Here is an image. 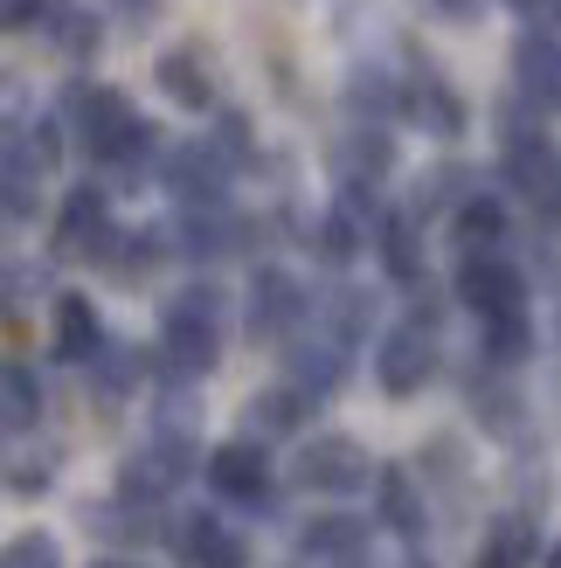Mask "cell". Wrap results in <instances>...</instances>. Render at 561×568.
<instances>
[{"label": "cell", "mask_w": 561, "mask_h": 568, "mask_svg": "<svg viewBox=\"0 0 561 568\" xmlns=\"http://www.w3.org/2000/svg\"><path fill=\"white\" fill-rule=\"evenodd\" d=\"M471 409L492 437H520V395L507 382H471Z\"/></svg>", "instance_id": "4316f807"}, {"label": "cell", "mask_w": 561, "mask_h": 568, "mask_svg": "<svg viewBox=\"0 0 561 568\" xmlns=\"http://www.w3.org/2000/svg\"><path fill=\"white\" fill-rule=\"evenodd\" d=\"M347 104H354V111H388V104H396V91H388L381 70H360V77L347 83Z\"/></svg>", "instance_id": "836d02e7"}, {"label": "cell", "mask_w": 561, "mask_h": 568, "mask_svg": "<svg viewBox=\"0 0 561 568\" xmlns=\"http://www.w3.org/2000/svg\"><path fill=\"white\" fill-rule=\"evenodd\" d=\"M402 111H409L424 132H437V139H458V132H465V98H458L437 70H416V77H409Z\"/></svg>", "instance_id": "7c38bea8"}, {"label": "cell", "mask_w": 561, "mask_h": 568, "mask_svg": "<svg viewBox=\"0 0 561 568\" xmlns=\"http://www.w3.org/2000/svg\"><path fill=\"white\" fill-rule=\"evenodd\" d=\"M507 181L527 194V202H541L548 215H561V153L541 132H507Z\"/></svg>", "instance_id": "30bf717a"}, {"label": "cell", "mask_w": 561, "mask_h": 568, "mask_svg": "<svg viewBox=\"0 0 561 568\" xmlns=\"http://www.w3.org/2000/svg\"><path fill=\"white\" fill-rule=\"evenodd\" d=\"M458 305L479 312V320H513V312H527V271L513 257H499V250H465L458 264Z\"/></svg>", "instance_id": "3957f363"}, {"label": "cell", "mask_w": 561, "mask_h": 568, "mask_svg": "<svg viewBox=\"0 0 561 568\" xmlns=\"http://www.w3.org/2000/svg\"><path fill=\"white\" fill-rule=\"evenodd\" d=\"M49 36H55V49H63L70 63H91V55H98V42H104V36H98V21L83 14V8H55Z\"/></svg>", "instance_id": "83f0119b"}, {"label": "cell", "mask_w": 561, "mask_h": 568, "mask_svg": "<svg viewBox=\"0 0 561 568\" xmlns=\"http://www.w3.org/2000/svg\"><path fill=\"white\" fill-rule=\"evenodd\" d=\"M194 471V444L187 437H153L146 450H132L125 471H119V499H139V506H153L181 486V478Z\"/></svg>", "instance_id": "9c48e42d"}, {"label": "cell", "mask_w": 561, "mask_h": 568, "mask_svg": "<svg viewBox=\"0 0 561 568\" xmlns=\"http://www.w3.org/2000/svg\"><path fill=\"white\" fill-rule=\"evenodd\" d=\"M153 83L166 98H174L181 111H208L215 104V77H208V63H202V49H166L160 63H153Z\"/></svg>", "instance_id": "5bb4252c"}, {"label": "cell", "mask_w": 561, "mask_h": 568, "mask_svg": "<svg viewBox=\"0 0 561 568\" xmlns=\"http://www.w3.org/2000/svg\"><path fill=\"white\" fill-rule=\"evenodd\" d=\"M91 382H98L104 403H119V395L139 388V354H132V347H104V354L91 361Z\"/></svg>", "instance_id": "f546056e"}, {"label": "cell", "mask_w": 561, "mask_h": 568, "mask_svg": "<svg viewBox=\"0 0 561 568\" xmlns=\"http://www.w3.org/2000/svg\"><path fill=\"white\" fill-rule=\"evenodd\" d=\"M230 174H236V166L222 160L215 139H194V146H174V153L160 160V181L174 187V202L187 215H215L222 194H230Z\"/></svg>", "instance_id": "277c9868"}, {"label": "cell", "mask_w": 561, "mask_h": 568, "mask_svg": "<svg viewBox=\"0 0 561 568\" xmlns=\"http://www.w3.org/2000/svg\"><path fill=\"white\" fill-rule=\"evenodd\" d=\"M292 478H298L305 493H360V486H368V478H381V471H375V458H368L354 437H313V444L298 450Z\"/></svg>", "instance_id": "52a82bcc"}, {"label": "cell", "mask_w": 561, "mask_h": 568, "mask_svg": "<svg viewBox=\"0 0 561 568\" xmlns=\"http://www.w3.org/2000/svg\"><path fill=\"white\" fill-rule=\"evenodd\" d=\"M181 561H187V568H243V561H249V541H243L236 527L194 514V520L181 527Z\"/></svg>", "instance_id": "9a60e30c"}, {"label": "cell", "mask_w": 561, "mask_h": 568, "mask_svg": "<svg viewBox=\"0 0 561 568\" xmlns=\"http://www.w3.org/2000/svg\"><path fill=\"white\" fill-rule=\"evenodd\" d=\"M298 548L313 555V561H333V568H354L360 555H368V527H360L354 514H319V520H305V534H298Z\"/></svg>", "instance_id": "e0dca14e"}, {"label": "cell", "mask_w": 561, "mask_h": 568, "mask_svg": "<svg viewBox=\"0 0 561 568\" xmlns=\"http://www.w3.org/2000/svg\"><path fill=\"white\" fill-rule=\"evenodd\" d=\"M430 375H437V333L430 326L402 320L396 333H381V347H375V382H381V395L409 403V395H424Z\"/></svg>", "instance_id": "5b68a950"}, {"label": "cell", "mask_w": 561, "mask_h": 568, "mask_svg": "<svg viewBox=\"0 0 561 568\" xmlns=\"http://www.w3.org/2000/svg\"><path fill=\"white\" fill-rule=\"evenodd\" d=\"M430 8H437L443 21H458V28H465V21H479V0H430Z\"/></svg>", "instance_id": "8d00e7d4"}, {"label": "cell", "mask_w": 561, "mask_h": 568, "mask_svg": "<svg viewBox=\"0 0 561 568\" xmlns=\"http://www.w3.org/2000/svg\"><path fill=\"white\" fill-rule=\"evenodd\" d=\"M513 77H520L527 98L561 104V36H548V28H527V36L513 42Z\"/></svg>", "instance_id": "4fadbf2b"}, {"label": "cell", "mask_w": 561, "mask_h": 568, "mask_svg": "<svg viewBox=\"0 0 561 568\" xmlns=\"http://www.w3.org/2000/svg\"><path fill=\"white\" fill-rule=\"evenodd\" d=\"M381 264L396 284H416L424 277V250H416V215H388L381 222Z\"/></svg>", "instance_id": "cb8c5ba5"}, {"label": "cell", "mask_w": 561, "mask_h": 568, "mask_svg": "<svg viewBox=\"0 0 561 568\" xmlns=\"http://www.w3.org/2000/svg\"><path fill=\"white\" fill-rule=\"evenodd\" d=\"M513 14H541V8H554V0H507Z\"/></svg>", "instance_id": "ab89813d"}, {"label": "cell", "mask_w": 561, "mask_h": 568, "mask_svg": "<svg viewBox=\"0 0 561 568\" xmlns=\"http://www.w3.org/2000/svg\"><path fill=\"white\" fill-rule=\"evenodd\" d=\"M305 416H313V395L285 382V388H264V395H249V409H243V430H249V444H264V437H292Z\"/></svg>", "instance_id": "2e32d148"}, {"label": "cell", "mask_w": 561, "mask_h": 568, "mask_svg": "<svg viewBox=\"0 0 561 568\" xmlns=\"http://www.w3.org/2000/svg\"><path fill=\"white\" fill-rule=\"evenodd\" d=\"M527 561H534V520H527V514L492 520L486 548L471 555V568H527Z\"/></svg>", "instance_id": "7402d4cb"}, {"label": "cell", "mask_w": 561, "mask_h": 568, "mask_svg": "<svg viewBox=\"0 0 561 568\" xmlns=\"http://www.w3.org/2000/svg\"><path fill=\"white\" fill-rule=\"evenodd\" d=\"M0 409H8V430L21 437V430H35V416H42V388H35V375H28L21 361H8V382H0Z\"/></svg>", "instance_id": "484cf974"}, {"label": "cell", "mask_w": 561, "mask_h": 568, "mask_svg": "<svg viewBox=\"0 0 561 568\" xmlns=\"http://www.w3.org/2000/svg\"><path fill=\"white\" fill-rule=\"evenodd\" d=\"M91 568H146V561H91Z\"/></svg>", "instance_id": "60d3db41"}, {"label": "cell", "mask_w": 561, "mask_h": 568, "mask_svg": "<svg viewBox=\"0 0 561 568\" xmlns=\"http://www.w3.org/2000/svg\"><path fill=\"white\" fill-rule=\"evenodd\" d=\"M527 354H534V320H527V312L486 326V367H520Z\"/></svg>", "instance_id": "d4e9b609"}, {"label": "cell", "mask_w": 561, "mask_h": 568, "mask_svg": "<svg viewBox=\"0 0 561 568\" xmlns=\"http://www.w3.org/2000/svg\"><path fill=\"white\" fill-rule=\"evenodd\" d=\"M208 486H215L222 499H264V493H271L264 444H249V437L215 444V450H208Z\"/></svg>", "instance_id": "8fae6325"}, {"label": "cell", "mask_w": 561, "mask_h": 568, "mask_svg": "<svg viewBox=\"0 0 561 568\" xmlns=\"http://www.w3.org/2000/svg\"><path fill=\"white\" fill-rule=\"evenodd\" d=\"M215 146H222V160H230V166H243V160H249V125L236 119V111H222V132H215Z\"/></svg>", "instance_id": "e575fe53"}, {"label": "cell", "mask_w": 561, "mask_h": 568, "mask_svg": "<svg viewBox=\"0 0 561 568\" xmlns=\"http://www.w3.org/2000/svg\"><path fill=\"white\" fill-rule=\"evenodd\" d=\"M548 568H561V541H554V548H548Z\"/></svg>", "instance_id": "b9f144b4"}, {"label": "cell", "mask_w": 561, "mask_h": 568, "mask_svg": "<svg viewBox=\"0 0 561 568\" xmlns=\"http://www.w3.org/2000/svg\"><path fill=\"white\" fill-rule=\"evenodd\" d=\"M554 222H561V215H554Z\"/></svg>", "instance_id": "ee69618b"}, {"label": "cell", "mask_w": 561, "mask_h": 568, "mask_svg": "<svg viewBox=\"0 0 561 568\" xmlns=\"http://www.w3.org/2000/svg\"><path fill=\"white\" fill-rule=\"evenodd\" d=\"M451 236H458L465 250H492L499 236H507V209H499L492 194H465L458 215H451Z\"/></svg>", "instance_id": "603a6c76"}, {"label": "cell", "mask_w": 561, "mask_h": 568, "mask_svg": "<svg viewBox=\"0 0 561 568\" xmlns=\"http://www.w3.org/2000/svg\"><path fill=\"white\" fill-rule=\"evenodd\" d=\"M305 292H298V277L292 271H277L264 264L257 277H249V339H264V347H285V339L305 326Z\"/></svg>", "instance_id": "ba28073f"}, {"label": "cell", "mask_w": 561, "mask_h": 568, "mask_svg": "<svg viewBox=\"0 0 561 568\" xmlns=\"http://www.w3.org/2000/svg\"><path fill=\"white\" fill-rule=\"evenodd\" d=\"M70 119H76V146L91 160H104V166H119V174H139V166L153 160V146H160V132L139 119L132 98L111 91V83H76Z\"/></svg>", "instance_id": "6da1fadb"}, {"label": "cell", "mask_w": 561, "mask_h": 568, "mask_svg": "<svg viewBox=\"0 0 561 568\" xmlns=\"http://www.w3.org/2000/svg\"><path fill=\"white\" fill-rule=\"evenodd\" d=\"M160 257H166V236H160V230H132V236L119 243V257H111V277H119V284H139Z\"/></svg>", "instance_id": "f1b7e54d"}, {"label": "cell", "mask_w": 561, "mask_h": 568, "mask_svg": "<svg viewBox=\"0 0 561 568\" xmlns=\"http://www.w3.org/2000/svg\"><path fill=\"white\" fill-rule=\"evenodd\" d=\"M42 14V0H8V28H35Z\"/></svg>", "instance_id": "f35d334b"}, {"label": "cell", "mask_w": 561, "mask_h": 568, "mask_svg": "<svg viewBox=\"0 0 561 568\" xmlns=\"http://www.w3.org/2000/svg\"><path fill=\"white\" fill-rule=\"evenodd\" d=\"M55 354H63V361H83V367L104 354V326H98V305H91V298H76V292L55 298Z\"/></svg>", "instance_id": "ffe728a7"}, {"label": "cell", "mask_w": 561, "mask_h": 568, "mask_svg": "<svg viewBox=\"0 0 561 568\" xmlns=\"http://www.w3.org/2000/svg\"><path fill=\"white\" fill-rule=\"evenodd\" d=\"M368 320H375V305L360 298V292H333V298H326V326H333V339H340V347H354V339L368 333Z\"/></svg>", "instance_id": "4dcf8cb0"}, {"label": "cell", "mask_w": 561, "mask_h": 568, "mask_svg": "<svg viewBox=\"0 0 561 568\" xmlns=\"http://www.w3.org/2000/svg\"><path fill=\"white\" fill-rule=\"evenodd\" d=\"M91 527H104V541H146L153 514H139V499H119V506H98Z\"/></svg>", "instance_id": "1f68e13d"}, {"label": "cell", "mask_w": 561, "mask_h": 568, "mask_svg": "<svg viewBox=\"0 0 561 568\" xmlns=\"http://www.w3.org/2000/svg\"><path fill=\"white\" fill-rule=\"evenodd\" d=\"M119 230H111V209H104V187H70L63 215H55V257H98L111 264L119 257Z\"/></svg>", "instance_id": "8992f818"}, {"label": "cell", "mask_w": 561, "mask_h": 568, "mask_svg": "<svg viewBox=\"0 0 561 568\" xmlns=\"http://www.w3.org/2000/svg\"><path fill=\"white\" fill-rule=\"evenodd\" d=\"M0 568H63V548H55L49 534H14L8 555H0Z\"/></svg>", "instance_id": "d6a6232c"}, {"label": "cell", "mask_w": 561, "mask_h": 568, "mask_svg": "<svg viewBox=\"0 0 561 568\" xmlns=\"http://www.w3.org/2000/svg\"><path fill=\"white\" fill-rule=\"evenodd\" d=\"M160 8H166V0H119V14H125V21H139V28H146Z\"/></svg>", "instance_id": "74e56055"}, {"label": "cell", "mask_w": 561, "mask_h": 568, "mask_svg": "<svg viewBox=\"0 0 561 568\" xmlns=\"http://www.w3.org/2000/svg\"><path fill=\"white\" fill-rule=\"evenodd\" d=\"M285 361H292V388H305L313 403H319V395H333V388H340V375H347V347H340V339H313V347L298 339Z\"/></svg>", "instance_id": "44dd1931"}, {"label": "cell", "mask_w": 561, "mask_h": 568, "mask_svg": "<svg viewBox=\"0 0 561 568\" xmlns=\"http://www.w3.org/2000/svg\"><path fill=\"white\" fill-rule=\"evenodd\" d=\"M333 166H340V187H368L375 194V181H388V166H396V146H388L381 125H368V132H347L340 139Z\"/></svg>", "instance_id": "ac0fdd59"}, {"label": "cell", "mask_w": 561, "mask_h": 568, "mask_svg": "<svg viewBox=\"0 0 561 568\" xmlns=\"http://www.w3.org/2000/svg\"><path fill=\"white\" fill-rule=\"evenodd\" d=\"M8 493H21V499H28V493H49V465H21V458H14V465H8Z\"/></svg>", "instance_id": "d590c367"}, {"label": "cell", "mask_w": 561, "mask_h": 568, "mask_svg": "<svg viewBox=\"0 0 561 568\" xmlns=\"http://www.w3.org/2000/svg\"><path fill=\"white\" fill-rule=\"evenodd\" d=\"M160 354H166L174 375H194V382L222 361V292H215V284H187L181 298H166V312H160Z\"/></svg>", "instance_id": "7a4b0ae2"}, {"label": "cell", "mask_w": 561, "mask_h": 568, "mask_svg": "<svg viewBox=\"0 0 561 568\" xmlns=\"http://www.w3.org/2000/svg\"><path fill=\"white\" fill-rule=\"evenodd\" d=\"M409 568H430V561H409Z\"/></svg>", "instance_id": "7bdbcfd3"}, {"label": "cell", "mask_w": 561, "mask_h": 568, "mask_svg": "<svg viewBox=\"0 0 561 568\" xmlns=\"http://www.w3.org/2000/svg\"><path fill=\"white\" fill-rule=\"evenodd\" d=\"M375 506H381V527L402 534V541H416V534L430 527V506H424V493H416V478H409L402 465H388V471L375 478Z\"/></svg>", "instance_id": "d6986e66"}]
</instances>
